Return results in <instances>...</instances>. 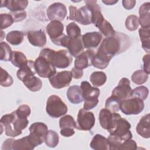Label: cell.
Listing matches in <instances>:
<instances>
[{"mask_svg":"<svg viewBox=\"0 0 150 150\" xmlns=\"http://www.w3.org/2000/svg\"><path fill=\"white\" fill-rule=\"evenodd\" d=\"M130 46L129 37L121 32H116L114 36L104 38L98 50L112 56L125 52Z\"/></svg>","mask_w":150,"mask_h":150,"instance_id":"6da1fadb","label":"cell"},{"mask_svg":"<svg viewBox=\"0 0 150 150\" xmlns=\"http://www.w3.org/2000/svg\"><path fill=\"white\" fill-rule=\"evenodd\" d=\"M39 56L45 58L55 67L59 69L68 67L73 61L72 56L69 51L63 49L55 51L45 48L40 51Z\"/></svg>","mask_w":150,"mask_h":150,"instance_id":"7a4b0ae2","label":"cell"},{"mask_svg":"<svg viewBox=\"0 0 150 150\" xmlns=\"http://www.w3.org/2000/svg\"><path fill=\"white\" fill-rule=\"evenodd\" d=\"M80 87L82 90L83 97L84 100L83 108L86 110H91L94 108L98 103V96L100 95V90L91 84L87 81H83L81 83Z\"/></svg>","mask_w":150,"mask_h":150,"instance_id":"3957f363","label":"cell"},{"mask_svg":"<svg viewBox=\"0 0 150 150\" xmlns=\"http://www.w3.org/2000/svg\"><path fill=\"white\" fill-rule=\"evenodd\" d=\"M67 110V105L58 96L52 95L47 98L46 111L51 117L59 118L66 114Z\"/></svg>","mask_w":150,"mask_h":150,"instance_id":"277c9868","label":"cell"},{"mask_svg":"<svg viewBox=\"0 0 150 150\" xmlns=\"http://www.w3.org/2000/svg\"><path fill=\"white\" fill-rule=\"evenodd\" d=\"M30 134L28 135L31 144L36 147L42 144L45 139L48 131L47 126L41 122H36L31 124L29 127Z\"/></svg>","mask_w":150,"mask_h":150,"instance_id":"5b68a950","label":"cell"},{"mask_svg":"<svg viewBox=\"0 0 150 150\" xmlns=\"http://www.w3.org/2000/svg\"><path fill=\"white\" fill-rule=\"evenodd\" d=\"M69 19L74 21L83 25L92 23V13L87 5H86L80 9L71 5L69 6Z\"/></svg>","mask_w":150,"mask_h":150,"instance_id":"8992f818","label":"cell"},{"mask_svg":"<svg viewBox=\"0 0 150 150\" xmlns=\"http://www.w3.org/2000/svg\"><path fill=\"white\" fill-rule=\"evenodd\" d=\"M144 106L142 100L137 97H131L121 101L120 110L126 115H137L143 111Z\"/></svg>","mask_w":150,"mask_h":150,"instance_id":"52a82bcc","label":"cell"},{"mask_svg":"<svg viewBox=\"0 0 150 150\" xmlns=\"http://www.w3.org/2000/svg\"><path fill=\"white\" fill-rule=\"evenodd\" d=\"M59 46L66 47L70 54L76 57L82 53L84 50L81 36L77 38H71L67 35H64L60 40Z\"/></svg>","mask_w":150,"mask_h":150,"instance_id":"ba28073f","label":"cell"},{"mask_svg":"<svg viewBox=\"0 0 150 150\" xmlns=\"http://www.w3.org/2000/svg\"><path fill=\"white\" fill-rule=\"evenodd\" d=\"M130 128V123L126 119L120 117L117 120L114 128L109 133L110 135H114L124 141L132 137V133L129 130Z\"/></svg>","mask_w":150,"mask_h":150,"instance_id":"9c48e42d","label":"cell"},{"mask_svg":"<svg viewBox=\"0 0 150 150\" xmlns=\"http://www.w3.org/2000/svg\"><path fill=\"white\" fill-rule=\"evenodd\" d=\"M36 73L41 77L50 78L56 73V67L45 58L39 56L34 62Z\"/></svg>","mask_w":150,"mask_h":150,"instance_id":"30bf717a","label":"cell"},{"mask_svg":"<svg viewBox=\"0 0 150 150\" xmlns=\"http://www.w3.org/2000/svg\"><path fill=\"white\" fill-rule=\"evenodd\" d=\"M95 121V117L92 112L84 108L80 109L77 114L76 128L83 131H89L94 127Z\"/></svg>","mask_w":150,"mask_h":150,"instance_id":"8fae6325","label":"cell"},{"mask_svg":"<svg viewBox=\"0 0 150 150\" xmlns=\"http://www.w3.org/2000/svg\"><path fill=\"white\" fill-rule=\"evenodd\" d=\"M121 115L117 112H111L106 108H103L99 113V122L101 127L108 131L114 128L117 120Z\"/></svg>","mask_w":150,"mask_h":150,"instance_id":"7c38bea8","label":"cell"},{"mask_svg":"<svg viewBox=\"0 0 150 150\" xmlns=\"http://www.w3.org/2000/svg\"><path fill=\"white\" fill-rule=\"evenodd\" d=\"M46 29L52 42L59 46L60 39L64 35L63 33L64 26L63 23L58 21H50L47 25Z\"/></svg>","mask_w":150,"mask_h":150,"instance_id":"4fadbf2b","label":"cell"},{"mask_svg":"<svg viewBox=\"0 0 150 150\" xmlns=\"http://www.w3.org/2000/svg\"><path fill=\"white\" fill-rule=\"evenodd\" d=\"M132 88L130 86V81L125 77L122 78L117 86L112 91V95L121 101L131 97Z\"/></svg>","mask_w":150,"mask_h":150,"instance_id":"5bb4252c","label":"cell"},{"mask_svg":"<svg viewBox=\"0 0 150 150\" xmlns=\"http://www.w3.org/2000/svg\"><path fill=\"white\" fill-rule=\"evenodd\" d=\"M72 79L71 71H62L56 73L54 76L49 78L51 86L56 88L60 89L66 87L70 84Z\"/></svg>","mask_w":150,"mask_h":150,"instance_id":"9a60e30c","label":"cell"},{"mask_svg":"<svg viewBox=\"0 0 150 150\" xmlns=\"http://www.w3.org/2000/svg\"><path fill=\"white\" fill-rule=\"evenodd\" d=\"M46 14L50 21H58L61 22L67 15L66 7L60 2L53 3L47 8Z\"/></svg>","mask_w":150,"mask_h":150,"instance_id":"2e32d148","label":"cell"},{"mask_svg":"<svg viewBox=\"0 0 150 150\" xmlns=\"http://www.w3.org/2000/svg\"><path fill=\"white\" fill-rule=\"evenodd\" d=\"M102 38V34L98 32L86 33L81 36V40L84 48L87 49L96 48L101 43Z\"/></svg>","mask_w":150,"mask_h":150,"instance_id":"e0dca14e","label":"cell"},{"mask_svg":"<svg viewBox=\"0 0 150 150\" xmlns=\"http://www.w3.org/2000/svg\"><path fill=\"white\" fill-rule=\"evenodd\" d=\"M96 52L93 49H87L78 56L74 61V67L79 69H84L92 65L93 59Z\"/></svg>","mask_w":150,"mask_h":150,"instance_id":"ac0fdd59","label":"cell"},{"mask_svg":"<svg viewBox=\"0 0 150 150\" xmlns=\"http://www.w3.org/2000/svg\"><path fill=\"white\" fill-rule=\"evenodd\" d=\"M27 37L31 45L38 47H43L46 43V36L42 30H30L27 33Z\"/></svg>","mask_w":150,"mask_h":150,"instance_id":"d6986e66","label":"cell"},{"mask_svg":"<svg viewBox=\"0 0 150 150\" xmlns=\"http://www.w3.org/2000/svg\"><path fill=\"white\" fill-rule=\"evenodd\" d=\"M112 58L103 52L97 50L92 61V65L99 69H104L109 64L110 61Z\"/></svg>","mask_w":150,"mask_h":150,"instance_id":"ffe728a7","label":"cell"},{"mask_svg":"<svg viewBox=\"0 0 150 150\" xmlns=\"http://www.w3.org/2000/svg\"><path fill=\"white\" fill-rule=\"evenodd\" d=\"M149 122V114H147L142 117L136 127L137 132L144 138L150 137Z\"/></svg>","mask_w":150,"mask_h":150,"instance_id":"44dd1931","label":"cell"},{"mask_svg":"<svg viewBox=\"0 0 150 150\" xmlns=\"http://www.w3.org/2000/svg\"><path fill=\"white\" fill-rule=\"evenodd\" d=\"M28 5V1L26 0H6L2 1L1 7L7 8L11 12L24 11Z\"/></svg>","mask_w":150,"mask_h":150,"instance_id":"7402d4cb","label":"cell"},{"mask_svg":"<svg viewBox=\"0 0 150 150\" xmlns=\"http://www.w3.org/2000/svg\"><path fill=\"white\" fill-rule=\"evenodd\" d=\"M67 97L69 101L72 104H79L84 101L81 87L77 85L69 87L67 91Z\"/></svg>","mask_w":150,"mask_h":150,"instance_id":"603a6c76","label":"cell"},{"mask_svg":"<svg viewBox=\"0 0 150 150\" xmlns=\"http://www.w3.org/2000/svg\"><path fill=\"white\" fill-rule=\"evenodd\" d=\"M150 3H144L139 9V23L143 28H149L150 27Z\"/></svg>","mask_w":150,"mask_h":150,"instance_id":"cb8c5ba5","label":"cell"},{"mask_svg":"<svg viewBox=\"0 0 150 150\" xmlns=\"http://www.w3.org/2000/svg\"><path fill=\"white\" fill-rule=\"evenodd\" d=\"M90 146L94 150H108L110 144L108 138L101 134H96L93 138Z\"/></svg>","mask_w":150,"mask_h":150,"instance_id":"d4e9b609","label":"cell"},{"mask_svg":"<svg viewBox=\"0 0 150 150\" xmlns=\"http://www.w3.org/2000/svg\"><path fill=\"white\" fill-rule=\"evenodd\" d=\"M35 73L36 71L34 68V62L32 60H29L26 64L19 69L16 73V76L19 80L22 81L29 76H35Z\"/></svg>","mask_w":150,"mask_h":150,"instance_id":"484cf974","label":"cell"},{"mask_svg":"<svg viewBox=\"0 0 150 150\" xmlns=\"http://www.w3.org/2000/svg\"><path fill=\"white\" fill-rule=\"evenodd\" d=\"M24 85L31 91H39L42 87V81L35 76H29L22 81Z\"/></svg>","mask_w":150,"mask_h":150,"instance_id":"4316f807","label":"cell"},{"mask_svg":"<svg viewBox=\"0 0 150 150\" xmlns=\"http://www.w3.org/2000/svg\"><path fill=\"white\" fill-rule=\"evenodd\" d=\"M96 26L99 29L101 34H103L106 38L114 36L116 33V32L114 29L112 25L104 18Z\"/></svg>","mask_w":150,"mask_h":150,"instance_id":"83f0119b","label":"cell"},{"mask_svg":"<svg viewBox=\"0 0 150 150\" xmlns=\"http://www.w3.org/2000/svg\"><path fill=\"white\" fill-rule=\"evenodd\" d=\"M35 147L31 144L28 137L16 139L12 142V149L14 150H32Z\"/></svg>","mask_w":150,"mask_h":150,"instance_id":"f1b7e54d","label":"cell"},{"mask_svg":"<svg viewBox=\"0 0 150 150\" xmlns=\"http://www.w3.org/2000/svg\"><path fill=\"white\" fill-rule=\"evenodd\" d=\"M142 49L147 53L150 51V30L149 28H139L138 30Z\"/></svg>","mask_w":150,"mask_h":150,"instance_id":"f546056e","label":"cell"},{"mask_svg":"<svg viewBox=\"0 0 150 150\" xmlns=\"http://www.w3.org/2000/svg\"><path fill=\"white\" fill-rule=\"evenodd\" d=\"M10 61L13 66L21 68L23 66L26 64L29 60L27 59L26 56L21 52L13 51Z\"/></svg>","mask_w":150,"mask_h":150,"instance_id":"4dcf8cb0","label":"cell"},{"mask_svg":"<svg viewBox=\"0 0 150 150\" xmlns=\"http://www.w3.org/2000/svg\"><path fill=\"white\" fill-rule=\"evenodd\" d=\"M24 35V33L21 31L13 30L7 34L6 39L7 42L12 45H18L23 42Z\"/></svg>","mask_w":150,"mask_h":150,"instance_id":"1f68e13d","label":"cell"},{"mask_svg":"<svg viewBox=\"0 0 150 150\" xmlns=\"http://www.w3.org/2000/svg\"><path fill=\"white\" fill-rule=\"evenodd\" d=\"M90 80L95 87L102 86L107 80V76L103 71H94L90 77Z\"/></svg>","mask_w":150,"mask_h":150,"instance_id":"d6a6232c","label":"cell"},{"mask_svg":"<svg viewBox=\"0 0 150 150\" xmlns=\"http://www.w3.org/2000/svg\"><path fill=\"white\" fill-rule=\"evenodd\" d=\"M121 101L117 97L111 96L107 99L105 103V108L111 112H117L120 110Z\"/></svg>","mask_w":150,"mask_h":150,"instance_id":"836d02e7","label":"cell"},{"mask_svg":"<svg viewBox=\"0 0 150 150\" xmlns=\"http://www.w3.org/2000/svg\"><path fill=\"white\" fill-rule=\"evenodd\" d=\"M59 141V137L57 133L53 130H49L45 137V144L49 147L54 148L58 145Z\"/></svg>","mask_w":150,"mask_h":150,"instance_id":"e575fe53","label":"cell"},{"mask_svg":"<svg viewBox=\"0 0 150 150\" xmlns=\"http://www.w3.org/2000/svg\"><path fill=\"white\" fill-rule=\"evenodd\" d=\"M148 79V74L143 70H138L134 71L131 76V80L136 84L141 85L145 83Z\"/></svg>","mask_w":150,"mask_h":150,"instance_id":"d590c367","label":"cell"},{"mask_svg":"<svg viewBox=\"0 0 150 150\" xmlns=\"http://www.w3.org/2000/svg\"><path fill=\"white\" fill-rule=\"evenodd\" d=\"M0 47H1V50H0L1 51V57H0L1 60L5 61V62L10 61L13 51H12L9 45L5 42H1L0 43Z\"/></svg>","mask_w":150,"mask_h":150,"instance_id":"8d00e7d4","label":"cell"},{"mask_svg":"<svg viewBox=\"0 0 150 150\" xmlns=\"http://www.w3.org/2000/svg\"><path fill=\"white\" fill-rule=\"evenodd\" d=\"M60 128H70L74 129L76 128V122L73 117L70 115H66L59 120Z\"/></svg>","mask_w":150,"mask_h":150,"instance_id":"74e56055","label":"cell"},{"mask_svg":"<svg viewBox=\"0 0 150 150\" xmlns=\"http://www.w3.org/2000/svg\"><path fill=\"white\" fill-rule=\"evenodd\" d=\"M139 25V18L137 16L134 15H129L125 22V27L129 31L137 30L138 28Z\"/></svg>","mask_w":150,"mask_h":150,"instance_id":"f35d334b","label":"cell"},{"mask_svg":"<svg viewBox=\"0 0 150 150\" xmlns=\"http://www.w3.org/2000/svg\"><path fill=\"white\" fill-rule=\"evenodd\" d=\"M67 36L71 38H77L81 36V29L75 22H71L66 26Z\"/></svg>","mask_w":150,"mask_h":150,"instance_id":"ab89813d","label":"cell"},{"mask_svg":"<svg viewBox=\"0 0 150 150\" xmlns=\"http://www.w3.org/2000/svg\"><path fill=\"white\" fill-rule=\"evenodd\" d=\"M149 94V90L148 88L145 86H141L135 88L134 90H132L131 97L139 98L143 101L145 100Z\"/></svg>","mask_w":150,"mask_h":150,"instance_id":"60d3db41","label":"cell"},{"mask_svg":"<svg viewBox=\"0 0 150 150\" xmlns=\"http://www.w3.org/2000/svg\"><path fill=\"white\" fill-rule=\"evenodd\" d=\"M13 83L12 77L2 67H1L0 84L3 87L11 86Z\"/></svg>","mask_w":150,"mask_h":150,"instance_id":"b9f144b4","label":"cell"},{"mask_svg":"<svg viewBox=\"0 0 150 150\" xmlns=\"http://www.w3.org/2000/svg\"><path fill=\"white\" fill-rule=\"evenodd\" d=\"M14 22L13 19L10 13L1 14V30L10 26Z\"/></svg>","mask_w":150,"mask_h":150,"instance_id":"7bdbcfd3","label":"cell"},{"mask_svg":"<svg viewBox=\"0 0 150 150\" xmlns=\"http://www.w3.org/2000/svg\"><path fill=\"white\" fill-rule=\"evenodd\" d=\"M15 111L18 117L27 118V117H28L30 114V108L29 105L23 104L20 105Z\"/></svg>","mask_w":150,"mask_h":150,"instance_id":"ee69618b","label":"cell"},{"mask_svg":"<svg viewBox=\"0 0 150 150\" xmlns=\"http://www.w3.org/2000/svg\"><path fill=\"white\" fill-rule=\"evenodd\" d=\"M137 148V144L136 142L131 139L124 141L119 147L118 150L121 149H136Z\"/></svg>","mask_w":150,"mask_h":150,"instance_id":"f6af8a7d","label":"cell"},{"mask_svg":"<svg viewBox=\"0 0 150 150\" xmlns=\"http://www.w3.org/2000/svg\"><path fill=\"white\" fill-rule=\"evenodd\" d=\"M10 14L12 15L14 22L22 21L24 20L26 17V12L25 11H17L13 12H11Z\"/></svg>","mask_w":150,"mask_h":150,"instance_id":"bcb514c9","label":"cell"},{"mask_svg":"<svg viewBox=\"0 0 150 150\" xmlns=\"http://www.w3.org/2000/svg\"><path fill=\"white\" fill-rule=\"evenodd\" d=\"M149 59L150 55L149 54H145L144 56L142 58L143 63H144V71L146 73L148 74L150 73V69H149Z\"/></svg>","mask_w":150,"mask_h":150,"instance_id":"7dc6e473","label":"cell"},{"mask_svg":"<svg viewBox=\"0 0 150 150\" xmlns=\"http://www.w3.org/2000/svg\"><path fill=\"white\" fill-rule=\"evenodd\" d=\"M60 133L63 137H69L74 135V129L70 128H64L60 129Z\"/></svg>","mask_w":150,"mask_h":150,"instance_id":"c3c4849f","label":"cell"},{"mask_svg":"<svg viewBox=\"0 0 150 150\" xmlns=\"http://www.w3.org/2000/svg\"><path fill=\"white\" fill-rule=\"evenodd\" d=\"M71 73L72 74V77H73L75 79H79L81 78L83 75V70L77 69L74 67L71 69Z\"/></svg>","mask_w":150,"mask_h":150,"instance_id":"681fc988","label":"cell"},{"mask_svg":"<svg viewBox=\"0 0 150 150\" xmlns=\"http://www.w3.org/2000/svg\"><path fill=\"white\" fill-rule=\"evenodd\" d=\"M14 141L13 139L12 138H9L6 139L3 143L2 146V150H11L13 149H12V142Z\"/></svg>","mask_w":150,"mask_h":150,"instance_id":"f907efd6","label":"cell"},{"mask_svg":"<svg viewBox=\"0 0 150 150\" xmlns=\"http://www.w3.org/2000/svg\"><path fill=\"white\" fill-rule=\"evenodd\" d=\"M124 8L127 10L132 9L136 4V1L134 0L130 1H122V2Z\"/></svg>","mask_w":150,"mask_h":150,"instance_id":"816d5d0a","label":"cell"},{"mask_svg":"<svg viewBox=\"0 0 150 150\" xmlns=\"http://www.w3.org/2000/svg\"><path fill=\"white\" fill-rule=\"evenodd\" d=\"M118 0L117 1H112V0H108V1H102V2L105 4V5H114L115 3L118 2Z\"/></svg>","mask_w":150,"mask_h":150,"instance_id":"f5cc1de1","label":"cell"}]
</instances>
